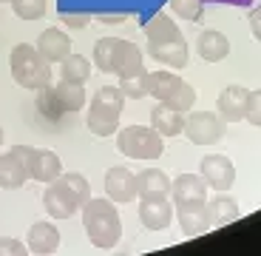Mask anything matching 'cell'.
<instances>
[{"mask_svg":"<svg viewBox=\"0 0 261 256\" xmlns=\"http://www.w3.org/2000/svg\"><path fill=\"white\" fill-rule=\"evenodd\" d=\"M145 40H148V54L156 63L170 68H185L190 60L188 43H185L182 29L170 14H153L145 23Z\"/></svg>","mask_w":261,"mask_h":256,"instance_id":"1","label":"cell"},{"mask_svg":"<svg viewBox=\"0 0 261 256\" xmlns=\"http://www.w3.org/2000/svg\"><path fill=\"white\" fill-rule=\"evenodd\" d=\"M83 228L88 234L94 248L99 250H111L119 245L122 239V217H119L117 211V202L111 199H85L83 202Z\"/></svg>","mask_w":261,"mask_h":256,"instance_id":"2","label":"cell"},{"mask_svg":"<svg viewBox=\"0 0 261 256\" xmlns=\"http://www.w3.org/2000/svg\"><path fill=\"white\" fill-rule=\"evenodd\" d=\"M91 197L88 191V179L77 171H68V174H60L54 182L46 185L43 191V208L51 219H71L83 202Z\"/></svg>","mask_w":261,"mask_h":256,"instance_id":"3","label":"cell"},{"mask_svg":"<svg viewBox=\"0 0 261 256\" xmlns=\"http://www.w3.org/2000/svg\"><path fill=\"white\" fill-rule=\"evenodd\" d=\"M125 94L119 91V85H102L91 97V108L85 111V125L94 137H114L119 128V117H122Z\"/></svg>","mask_w":261,"mask_h":256,"instance_id":"4","label":"cell"},{"mask_svg":"<svg viewBox=\"0 0 261 256\" xmlns=\"http://www.w3.org/2000/svg\"><path fill=\"white\" fill-rule=\"evenodd\" d=\"M9 68H12L14 83L29 91H37L46 83H51V63L37 52V46H29V43H17L12 49Z\"/></svg>","mask_w":261,"mask_h":256,"instance_id":"5","label":"cell"},{"mask_svg":"<svg viewBox=\"0 0 261 256\" xmlns=\"http://www.w3.org/2000/svg\"><path fill=\"white\" fill-rule=\"evenodd\" d=\"M148 97L188 114L196 105V88L190 83H185L179 74L159 68V72H148Z\"/></svg>","mask_w":261,"mask_h":256,"instance_id":"6","label":"cell"},{"mask_svg":"<svg viewBox=\"0 0 261 256\" xmlns=\"http://www.w3.org/2000/svg\"><path fill=\"white\" fill-rule=\"evenodd\" d=\"M117 148L128 159H159L165 154V137L153 125H128L117 134Z\"/></svg>","mask_w":261,"mask_h":256,"instance_id":"7","label":"cell"},{"mask_svg":"<svg viewBox=\"0 0 261 256\" xmlns=\"http://www.w3.org/2000/svg\"><path fill=\"white\" fill-rule=\"evenodd\" d=\"M182 131L193 145H216L224 134V125H222V117L213 111H193V114H185Z\"/></svg>","mask_w":261,"mask_h":256,"instance_id":"8","label":"cell"},{"mask_svg":"<svg viewBox=\"0 0 261 256\" xmlns=\"http://www.w3.org/2000/svg\"><path fill=\"white\" fill-rule=\"evenodd\" d=\"M199 174L213 191H230L236 182V165L227 154H210L199 162Z\"/></svg>","mask_w":261,"mask_h":256,"instance_id":"9","label":"cell"},{"mask_svg":"<svg viewBox=\"0 0 261 256\" xmlns=\"http://www.w3.org/2000/svg\"><path fill=\"white\" fill-rule=\"evenodd\" d=\"M173 217L179 219V228H182L185 237H202L213 228L207 214V199H202V202H176Z\"/></svg>","mask_w":261,"mask_h":256,"instance_id":"10","label":"cell"},{"mask_svg":"<svg viewBox=\"0 0 261 256\" xmlns=\"http://www.w3.org/2000/svg\"><path fill=\"white\" fill-rule=\"evenodd\" d=\"M105 197L117 205H128L137 199V174L125 165L105 171Z\"/></svg>","mask_w":261,"mask_h":256,"instance_id":"11","label":"cell"},{"mask_svg":"<svg viewBox=\"0 0 261 256\" xmlns=\"http://www.w3.org/2000/svg\"><path fill=\"white\" fill-rule=\"evenodd\" d=\"M139 222L148 230H165L173 222V202L168 197H139Z\"/></svg>","mask_w":261,"mask_h":256,"instance_id":"12","label":"cell"},{"mask_svg":"<svg viewBox=\"0 0 261 256\" xmlns=\"http://www.w3.org/2000/svg\"><path fill=\"white\" fill-rule=\"evenodd\" d=\"M244 105H247V88L244 85H227L216 100V111H219L222 123H242Z\"/></svg>","mask_w":261,"mask_h":256,"instance_id":"13","label":"cell"},{"mask_svg":"<svg viewBox=\"0 0 261 256\" xmlns=\"http://www.w3.org/2000/svg\"><path fill=\"white\" fill-rule=\"evenodd\" d=\"M170 197L176 202H202L207 199V182L202 174H179L176 179H170Z\"/></svg>","mask_w":261,"mask_h":256,"instance_id":"14","label":"cell"},{"mask_svg":"<svg viewBox=\"0 0 261 256\" xmlns=\"http://www.w3.org/2000/svg\"><path fill=\"white\" fill-rule=\"evenodd\" d=\"M37 52L43 54L51 66H57V63H63V60L71 54V37H68L63 29H46V32L37 37Z\"/></svg>","mask_w":261,"mask_h":256,"instance_id":"15","label":"cell"},{"mask_svg":"<svg viewBox=\"0 0 261 256\" xmlns=\"http://www.w3.org/2000/svg\"><path fill=\"white\" fill-rule=\"evenodd\" d=\"M29 253H37V256H51L60 250V230L54 228L51 222H34L29 228Z\"/></svg>","mask_w":261,"mask_h":256,"instance_id":"16","label":"cell"},{"mask_svg":"<svg viewBox=\"0 0 261 256\" xmlns=\"http://www.w3.org/2000/svg\"><path fill=\"white\" fill-rule=\"evenodd\" d=\"M29 174H32V179L48 185L63 174V162H60V157L54 151H48V148H34L32 159H29Z\"/></svg>","mask_w":261,"mask_h":256,"instance_id":"17","label":"cell"},{"mask_svg":"<svg viewBox=\"0 0 261 256\" xmlns=\"http://www.w3.org/2000/svg\"><path fill=\"white\" fill-rule=\"evenodd\" d=\"M29 179H32L29 162H23V159H20L17 154H12V151L0 154V188L17 191V188H23Z\"/></svg>","mask_w":261,"mask_h":256,"instance_id":"18","label":"cell"},{"mask_svg":"<svg viewBox=\"0 0 261 256\" xmlns=\"http://www.w3.org/2000/svg\"><path fill=\"white\" fill-rule=\"evenodd\" d=\"M150 125H153L162 137H179L182 128H185V111H179L173 105L156 103L150 108Z\"/></svg>","mask_w":261,"mask_h":256,"instance_id":"19","label":"cell"},{"mask_svg":"<svg viewBox=\"0 0 261 256\" xmlns=\"http://www.w3.org/2000/svg\"><path fill=\"white\" fill-rule=\"evenodd\" d=\"M196 54L204 60V63H222L230 54V40L216 29H207L196 37Z\"/></svg>","mask_w":261,"mask_h":256,"instance_id":"20","label":"cell"},{"mask_svg":"<svg viewBox=\"0 0 261 256\" xmlns=\"http://www.w3.org/2000/svg\"><path fill=\"white\" fill-rule=\"evenodd\" d=\"M207 214H210L213 228H224V225H233L242 217V208H239V202L230 197L227 191H216V197L207 199Z\"/></svg>","mask_w":261,"mask_h":256,"instance_id":"21","label":"cell"},{"mask_svg":"<svg viewBox=\"0 0 261 256\" xmlns=\"http://www.w3.org/2000/svg\"><path fill=\"white\" fill-rule=\"evenodd\" d=\"M137 197H170V177L162 168H145L137 174Z\"/></svg>","mask_w":261,"mask_h":256,"instance_id":"22","label":"cell"},{"mask_svg":"<svg viewBox=\"0 0 261 256\" xmlns=\"http://www.w3.org/2000/svg\"><path fill=\"white\" fill-rule=\"evenodd\" d=\"M145 68V60H142V49L130 40H119V52L117 60H114V74L117 77H125V74H137Z\"/></svg>","mask_w":261,"mask_h":256,"instance_id":"23","label":"cell"},{"mask_svg":"<svg viewBox=\"0 0 261 256\" xmlns=\"http://www.w3.org/2000/svg\"><path fill=\"white\" fill-rule=\"evenodd\" d=\"M34 94H37V97H34V105H37V114L43 120H48V123H60V120L65 117V108H63V103H60L57 88H54L51 83H46Z\"/></svg>","mask_w":261,"mask_h":256,"instance_id":"24","label":"cell"},{"mask_svg":"<svg viewBox=\"0 0 261 256\" xmlns=\"http://www.w3.org/2000/svg\"><path fill=\"white\" fill-rule=\"evenodd\" d=\"M60 66V80H71V83H83L91 77V60L83 57V54H68V57L63 60V63H57Z\"/></svg>","mask_w":261,"mask_h":256,"instance_id":"25","label":"cell"},{"mask_svg":"<svg viewBox=\"0 0 261 256\" xmlns=\"http://www.w3.org/2000/svg\"><path fill=\"white\" fill-rule=\"evenodd\" d=\"M54 88H57V97H60V103H63L65 114H74V111H83L85 108V88H83V83L60 80Z\"/></svg>","mask_w":261,"mask_h":256,"instance_id":"26","label":"cell"},{"mask_svg":"<svg viewBox=\"0 0 261 256\" xmlns=\"http://www.w3.org/2000/svg\"><path fill=\"white\" fill-rule=\"evenodd\" d=\"M119 52V37H102L94 46V66L102 74H114V60Z\"/></svg>","mask_w":261,"mask_h":256,"instance_id":"27","label":"cell"},{"mask_svg":"<svg viewBox=\"0 0 261 256\" xmlns=\"http://www.w3.org/2000/svg\"><path fill=\"white\" fill-rule=\"evenodd\" d=\"M117 85H119V91L125 94V100L148 97V68H142L137 74H125V77H119Z\"/></svg>","mask_w":261,"mask_h":256,"instance_id":"28","label":"cell"},{"mask_svg":"<svg viewBox=\"0 0 261 256\" xmlns=\"http://www.w3.org/2000/svg\"><path fill=\"white\" fill-rule=\"evenodd\" d=\"M48 9V0H12V12L20 20H40Z\"/></svg>","mask_w":261,"mask_h":256,"instance_id":"29","label":"cell"},{"mask_svg":"<svg viewBox=\"0 0 261 256\" xmlns=\"http://www.w3.org/2000/svg\"><path fill=\"white\" fill-rule=\"evenodd\" d=\"M202 6H204L202 0H170V9H173L182 20H199Z\"/></svg>","mask_w":261,"mask_h":256,"instance_id":"30","label":"cell"},{"mask_svg":"<svg viewBox=\"0 0 261 256\" xmlns=\"http://www.w3.org/2000/svg\"><path fill=\"white\" fill-rule=\"evenodd\" d=\"M244 120L255 128H261V88L247 91V105H244Z\"/></svg>","mask_w":261,"mask_h":256,"instance_id":"31","label":"cell"},{"mask_svg":"<svg viewBox=\"0 0 261 256\" xmlns=\"http://www.w3.org/2000/svg\"><path fill=\"white\" fill-rule=\"evenodd\" d=\"M23 253H29V245H23L20 239H12V237L0 239V256H23Z\"/></svg>","mask_w":261,"mask_h":256,"instance_id":"32","label":"cell"},{"mask_svg":"<svg viewBox=\"0 0 261 256\" xmlns=\"http://www.w3.org/2000/svg\"><path fill=\"white\" fill-rule=\"evenodd\" d=\"M250 32H253V37L261 43V9H255V12L250 14Z\"/></svg>","mask_w":261,"mask_h":256,"instance_id":"33","label":"cell"},{"mask_svg":"<svg viewBox=\"0 0 261 256\" xmlns=\"http://www.w3.org/2000/svg\"><path fill=\"white\" fill-rule=\"evenodd\" d=\"M63 20H65L71 29H83V26H85V17H83V14H65Z\"/></svg>","mask_w":261,"mask_h":256,"instance_id":"34","label":"cell"},{"mask_svg":"<svg viewBox=\"0 0 261 256\" xmlns=\"http://www.w3.org/2000/svg\"><path fill=\"white\" fill-rule=\"evenodd\" d=\"M202 3H236V6H244L247 0H202Z\"/></svg>","mask_w":261,"mask_h":256,"instance_id":"35","label":"cell"},{"mask_svg":"<svg viewBox=\"0 0 261 256\" xmlns=\"http://www.w3.org/2000/svg\"><path fill=\"white\" fill-rule=\"evenodd\" d=\"M3 139H6V134H3V125H0V145H3Z\"/></svg>","mask_w":261,"mask_h":256,"instance_id":"36","label":"cell"},{"mask_svg":"<svg viewBox=\"0 0 261 256\" xmlns=\"http://www.w3.org/2000/svg\"><path fill=\"white\" fill-rule=\"evenodd\" d=\"M0 3H12V0H0Z\"/></svg>","mask_w":261,"mask_h":256,"instance_id":"37","label":"cell"}]
</instances>
